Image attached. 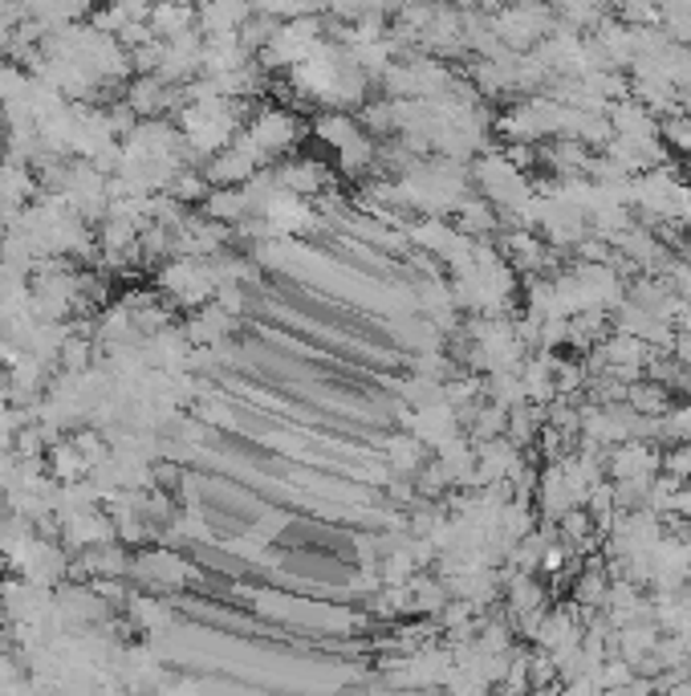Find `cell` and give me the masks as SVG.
I'll use <instances>...</instances> for the list:
<instances>
[{
    "label": "cell",
    "mask_w": 691,
    "mask_h": 696,
    "mask_svg": "<svg viewBox=\"0 0 691 696\" xmlns=\"http://www.w3.org/2000/svg\"><path fill=\"white\" fill-rule=\"evenodd\" d=\"M245 135L257 143V147H261L264 159H273V155L289 151L293 143L301 139V119H297L293 110L264 107V110H257V114L248 119Z\"/></svg>",
    "instance_id": "6da1fadb"
},
{
    "label": "cell",
    "mask_w": 691,
    "mask_h": 696,
    "mask_svg": "<svg viewBox=\"0 0 691 696\" xmlns=\"http://www.w3.org/2000/svg\"><path fill=\"white\" fill-rule=\"evenodd\" d=\"M131 571L151 578L155 587H184L187 578H196V571H192L184 562V554H175V550H147V554L135 558Z\"/></svg>",
    "instance_id": "7a4b0ae2"
},
{
    "label": "cell",
    "mask_w": 691,
    "mask_h": 696,
    "mask_svg": "<svg viewBox=\"0 0 691 696\" xmlns=\"http://www.w3.org/2000/svg\"><path fill=\"white\" fill-rule=\"evenodd\" d=\"M281 175V187L297 196V200H318L325 187H330V175H325L322 163H313V159H293L285 168H276Z\"/></svg>",
    "instance_id": "3957f363"
},
{
    "label": "cell",
    "mask_w": 691,
    "mask_h": 696,
    "mask_svg": "<svg viewBox=\"0 0 691 696\" xmlns=\"http://www.w3.org/2000/svg\"><path fill=\"white\" fill-rule=\"evenodd\" d=\"M232 330H236V318L232 314H224V309L215 306V302H208V306H200L196 314H192V322L184 326V334L192 346H220V342L229 339Z\"/></svg>",
    "instance_id": "277c9868"
},
{
    "label": "cell",
    "mask_w": 691,
    "mask_h": 696,
    "mask_svg": "<svg viewBox=\"0 0 691 696\" xmlns=\"http://www.w3.org/2000/svg\"><path fill=\"white\" fill-rule=\"evenodd\" d=\"M313 135L325 143V147H334V151H346L354 143L362 139L367 131L354 123L350 114H342V110H330V114H318V123H313Z\"/></svg>",
    "instance_id": "5b68a950"
},
{
    "label": "cell",
    "mask_w": 691,
    "mask_h": 696,
    "mask_svg": "<svg viewBox=\"0 0 691 696\" xmlns=\"http://www.w3.org/2000/svg\"><path fill=\"white\" fill-rule=\"evenodd\" d=\"M131 615H135V623L143 627V632H163L168 627V607L155 603V599H147V595H135L131 599Z\"/></svg>",
    "instance_id": "8992f818"
},
{
    "label": "cell",
    "mask_w": 691,
    "mask_h": 696,
    "mask_svg": "<svg viewBox=\"0 0 691 696\" xmlns=\"http://www.w3.org/2000/svg\"><path fill=\"white\" fill-rule=\"evenodd\" d=\"M419 456H423V444L419 440H391V464H395V473H415L419 468Z\"/></svg>",
    "instance_id": "52a82bcc"
},
{
    "label": "cell",
    "mask_w": 691,
    "mask_h": 696,
    "mask_svg": "<svg viewBox=\"0 0 691 696\" xmlns=\"http://www.w3.org/2000/svg\"><path fill=\"white\" fill-rule=\"evenodd\" d=\"M667 468H671L676 477H691V444H683L679 452H671V456H667Z\"/></svg>",
    "instance_id": "ba28073f"
},
{
    "label": "cell",
    "mask_w": 691,
    "mask_h": 696,
    "mask_svg": "<svg viewBox=\"0 0 691 696\" xmlns=\"http://www.w3.org/2000/svg\"><path fill=\"white\" fill-rule=\"evenodd\" d=\"M4 571H9V558L0 554V578H4Z\"/></svg>",
    "instance_id": "9c48e42d"
},
{
    "label": "cell",
    "mask_w": 691,
    "mask_h": 696,
    "mask_svg": "<svg viewBox=\"0 0 691 696\" xmlns=\"http://www.w3.org/2000/svg\"><path fill=\"white\" fill-rule=\"evenodd\" d=\"M683 131H691V126H683ZM676 139H679V143H688V147H691V135H676Z\"/></svg>",
    "instance_id": "30bf717a"
}]
</instances>
